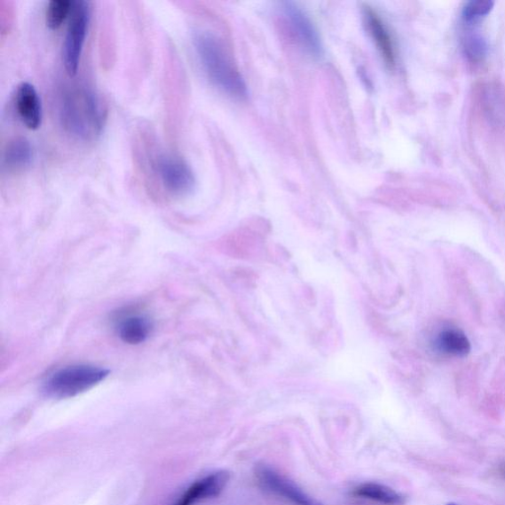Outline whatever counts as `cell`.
I'll return each instance as SVG.
<instances>
[{"label": "cell", "instance_id": "6da1fadb", "mask_svg": "<svg viewBox=\"0 0 505 505\" xmlns=\"http://www.w3.org/2000/svg\"><path fill=\"white\" fill-rule=\"evenodd\" d=\"M193 45L203 73L212 85L233 99H248L249 92L244 78L217 35L198 30L193 35Z\"/></svg>", "mask_w": 505, "mask_h": 505}, {"label": "cell", "instance_id": "7a4b0ae2", "mask_svg": "<svg viewBox=\"0 0 505 505\" xmlns=\"http://www.w3.org/2000/svg\"><path fill=\"white\" fill-rule=\"evenodd\" d=\"M59 114L69 135L90 141L101 135L107 111L100 97L92 90L77 87L67 91L61 99Z\"/></svg>", "mask_w": 505, "mask_h": 505}, {"label": "cell", "instance_id": "3957f363", "mask_svg": "<svg viewBox=\"0 0 505 505\" xmlns=\"http://www.w3.org/2000/svg\"><path fill=\"white\" fill-rule=\"evenodd\" d=\"M110 370L91 365H75L60 368L43 383V392L52 398L63 400L81 395L107 378Z\"/></svg>", "mask_w": 505, "mask_h": 505}, {"label": "cell", "instance_id": "277c9868", "mask_svg": "<svg viewBox=\"0 0 505 505\" xmlns=\"http://www.w3.org/2000/svg\"><path fill=\"white\" fill-rule=\"evenodd\" d=\"M91 20V4L84 0L75 2L63 47V61L69 76L77 74Z\"/></svg>", "mask_w": 505, "mask_h": 505}, {"label": "cell", "instance_id": "5b68a950", "mask_svg": "<svg viewBox=\"0 0 505 505\" xmlns=\"http://www.w3.org/2000/svg\"><path fill=\"white\" fill-rule=\"evenodd\" d=\"M154 168L164 189L173 196H187L196 185L190 166L178 156L158 154L154 157Z\"/></svg>", "mask_w": 505, "mask_h": 505}, {"label": "cell", "instance_id": "8992f818", "mask_svg": "<svg viewBox=\"0 0 505 505\" xmlns=\"http://www.w3.org/2000/svg\"><path fill=\"white\" fill-rule=\"evenodd\" d=\"M281 13L301 48L314 59L322 58L323 43L309 16L299 6L290 2L281 4Z\"/></svg>", "mask_w": 505, "mask_h": 505}, {"label": "cell", "instance_id": "52a82bcc", "mask_svg": "<svg viewBox=\"0 0 505 505\" xmlns=\"http://www.w3.org/2000/svg\"><path fill=\"white\" fill-rule=\"evenodd\" d=\"M255 477L264 491L277 495L291 505H323L301 490L294 482L267 465L256 466Z\"/></svg>", "mask_w": 505, "mask_h": 505}, {"label": "cell", "instance_id": "ba28073f", "mask_svg": "<svg viewBox=\"0 0 505 505\" xmlns=\"http://www.w3.org/2000/svg\"><path fill=\"white\" fill-rule=\"evenodd\" d=\"M229 478L230 475L226 471H218L203 477L192 484L174 505H196L201 501L217 498L225 489Z\"/></svg>", "mask_w": 505, "mask_h": 505}, {"label": "cell", "instance_id": "9c48e42d", "mask_svg": "<svg viewBox=\"0 0 505 505\" xmlns=\"http://www.w3.org/2000/svg\"><path fill=\"white\" fill-rule=\"evenodd\" d=\"M16 110L24 125L29 130H38L42 125V103L36 88L29 83H22L17 87L15 95Z\"/></svg>", "mask_w": 505, "mask_h": 505}, {"label": "cell", "instance_id": "30bf717a", "mask_svg": "<svg viewBox=\"0 0 505 505\" xmlns=\"http://www.w3.org/2000/svg\"><path fill=\"white\" fill-rule=\"evenodd\" d=\"M114 327L123 343L135 345L149 339L154 331V322L143 313H126L116 319Z\"/></svg>", "mask_w": 505, "mask_h": 505}, {"label": "cell", "instance_id": "8fae6325", "mask_svg": "<svg viewBox=\"0 0 505 505\" xmlns=\"http://www.w3.org/2000/svg\"><path fill=\"white\" fill-rule=\"evenodd\" d=\"M363 21L370 37L375 41L381 56L385 60L386 65L393 67L396 63L395 51L391 36L386 26L380 20V17L371 8L366 7L363 10Z\"/></svg>", "mask_w": 505, "mask_h": 505}, {"label": "cell", "instance_id": "7c38bea8", "mask_svg": "<svg viewBox=\"0 0 505 505\" xmlns=\"http://www.w3.org/2000/svg\"><path fill=\"white\" fill-rule=\"evenodd\" d=\"M434 349L445 356L464 358L471 351V343L463 331L455 327H447L434 338Z\"/></svg>", "mask_w": 505, "mask_h": 505}, {"label": "cell", "instance_id": "4fadbf2b", "mask_svg": "<svg viewBox=\"0 0 505 505\" xmlns=\"http://www.w3.org/2000/svg\"><path fill=\"white\" fill-rule=\"evenodd\" d=\"M34 158V150L28 139L16 138L6 146L4 154V166L10 171H23L28 168Z\"/></svg>", "mask_w": 505, "mask_h": 505}, {"label": "cell", "instance_id": "5bb4252c", "mask_svg": "<svg viewBox=\"0 0 505 505\" xmlns=\"http://www.w3.org/2000/svg\"><path fill=\"white\" fill-rule=\"evenodd\" d=\"M356 498L383 505H404L405 498L391 487L377 483H365L354 487L351 492Z\"/></svg>", "mask_w": 505, "mask_h": 505}, {"label": "cell", "instance_id": "9a60e30c", "mask_svg": "<svg viewBox=\"0 0 505 505\" xmlns=\"http://www.w3.org/2000/svg\"><path fill=\"white\" fill-rule=\"evenodd\" d=\"M74 3L69 0H51L46 12V23L51 30H57L72 13Z\"/></svg>", "mask_w": 505, "mask_h": 505}, {"label": "cell", "instance_id": "2e32d148", "mask_svg": "<svg viewBox=\"0 0 505 505\" xmlns=\"http://www.w3.org/2000/svg\"><path fill=\"white\" fill-rule=\"evenodd\" d=\"M493 7L491 0H472L466 4L462 12V19L465 24L472 25L480 21L489 14Z\"/></svg>", "mask_w": 505, "mask_h": 505}, {"label": "cell", "instance_id": "e0dca14e", "mask_svg": "<svg viewBox=\"0 0 505 505\" xmlns=\"http://www.w3.org/2000/svg\"><path fill=\"white\" fill-rule=\"evenodd\" d=\"M464 41V48L469 57H471L473 59H481L485 56L486 47L484 40L480 36H477V35H476V36L474 35L473 36V35H471V36H469Z\"/></svg>", "mask_w": 505, "mask_h": 505}, {"label": "cell", "instance_id": "ac0fdd59", "mask_svg": "<svg viewBox=\"0 0 505 505\" xmlns=\"http://www.w3.org/2000/svg\"><path fill=\"white\" fill-rule=\"evenodd\" d=\"M447 505H456V504H454V503H449V504H447Z\"/></svg>", "mask_w": 505, "mask_h": 505}]
</instances>
